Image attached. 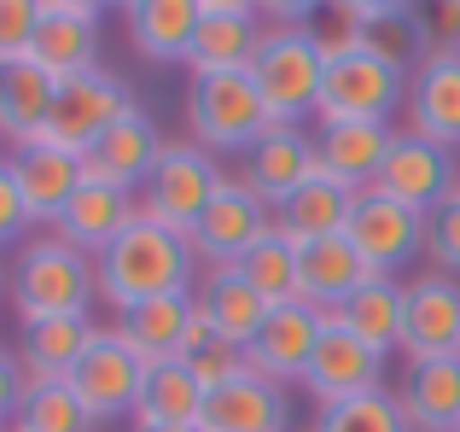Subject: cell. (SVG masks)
Returning <instances> with one entry per match:
<instances>
[{"instance_id": "e575fe53", "label": "cell", "mask_w": 460, "mask_h": 432, "mask_svg": "<svg viewBox=\"0 0 460 432\" xmlns=\"http://www.w3.org/2000/svg\"><path fill=\"white\" fill-rule=\"evenodd\" d=\"M93 415L82 410V398L65 386V380H30L18 403V421L12 432H88Z\"/></svg>"}, {"instance_id": "ac0fdd59", "label": "cell", "mask_w": 460, "mask_h": 432, "mask_svg": "<svg viewBox=\"0 0 460 432\" xmlns=\"http://www.w3.org/2000/svg\"><path fill=\"white\" fill-rule=\"evenodd\" d=\"M157 152H164L157 123H152L146 112H128L123 123H111L88 152H82V182H100V187H123V194H135V187H146Z\"/></svg>"}, {"instance_id": "836d02e7", "label": "cell", "mask_w": 460, "mask_h": 432, "mask_svg": "<svg viewBox=\"0 0 460 432\" xmlns=\"http://www.w3.org/2000/svg\"><path fill=\"white\" fill-rule=\"evenodd\" d=\"M361 53L396 65L402 76H414V65L426 58V35H420V6H402V0H373L367 18V47Z\"/></svg>"}, {"instance_id": "9c48e42d", "label": "cell", "mask_w": 460, "mask_h": 432, "mask_svg": "<svg viewBox=\"0 0 460 432\" xmlns=\"http://www.w3.org/2000/svg\"><path fill=\"white\" fill-rule=\"evenodd\" d=\"M344 239L356 246V257L367 263L373 274H396L408 257L426 251V216L385 199L379 187L349 199V216H344Z\"/></svg>"}, {"instance_id": "5bb4252c", "label": "cell", "mask_w": 460, "mask_h": 432, "mask_svg": "<svg viewBox=\"0 0 460 432\" xmlns=\"http://www.w3.org/2000/svg\"><path fill=\"white\" fill-rule=\"evenodd\" d=\"M402 351H408V363H431V356L460 351V274L426 269L408 281Z\"/></svg>"}, {"instance_id": "f6af8a7d", "label": "cell", "mask_w": 460, "mask_h": 432, "mask_svg": "<svg viewBox=\"0 0 460 432\" xmlns=\"http://www.w3.org/2000/svg\"><path fill=\"white\" fill-rule=\"evenodd\" d=\"M146 432H199V427H146Z\"/></svg>"}, {"instance_id": "2e32d148", "label": "cell", "mask_w": 460, "mask_h": 432, "mask_svg": "<svg viewBox=\"0 0 460 432\" xmlns=\"http://www.w3.org/2000/svg\"><path fill=\"white\" fill-rule=\"evenodd\" d=\"M199 432H292V398H286V386L245 368L204 392Z\"/></svg>"}, {"instance_id": "8992f818", "label": "cell", "mask_w": 460, "mask_h": 432, "mask_svg": "<svg viewBox=\"0 0 460 432\" xmlns=\"http://www.w3.org/2000/svg\"><path fill=\"white\" fill-rule=\"evenodd\" d=\"M216 187H222V170H216V158L199 140H164L146 187H140V211L152 222L175 228V234H192V222L216 199Z\"/></svg>"}, {"instance_id": "d6986e66", "label": "cell", "mask_w": 460, "mask_h": 432, "mask_svg": "<svg viewBox=\"0 0 460 432\" xmlns=\"http://www.w3.org/2000/svg\"><path fill=\"white\" fill-rule=\"evenodd\" d=\"M391 123H321L314 129V176L338 182L344 194H367L391 152Z\"/></svg>"}, {"instance_id": "7c38bea8", "label": "cell", "mask_w": 460, "mask_h": 432, "mask_svg": "<svg viewBox=\"0 0 460 432\" xmlns=\"http://www.w3.org/2000/svg\"><path fill=\"white\" fill-rule=\"evenodd\" d=\"M262 6L251 0H199V30L187 47L192 76H222V70H251L262 47Z\"/></svg>"}, {"instance_id": "52a82bcc", "label": "cell", "mask_w": 460, "mask_h": 432, "mask_svg": "<svg viewBox=\"0 0 460 432\" xmlns=\"http://www.w3.org/2000/svg\"><path fill=\"white\" fill-rule=\"evenodd\" d=\"M262 234H274V205L245 182V176H222L216 199L204 205V216L192 222V257H204L210 269L222 263H239Z\"/></svg>"}, {"instance_id": "f35d334b", "label": "cell", "mask_w": 460, "mask_h": 432, "mask_svg": "<svg viewBox=\"0 0 460 432\" xmlns=\"http://www.w3.org/2000/svg\"><path fill=\"white\" fill-rule=\"evenodd\" d=\"M35 30H41V0H0V65L30 58Z\"/></svg>"}, {"instance_id": "ba28073f", "label": "cell", "mask_w": 460, "mask_h": 432, "mask_svg": "<svg viewBox=\"0 0 460 432\" xmlns=\"http://www.w3.org/2000/svg\"><path fill=\"white\" fill-rule=\"evenodd\" d=\"M396 100H408L402 70L373 58V53H349V58H332V65H326L314 117H321V123H385Z\"/></svg>"}, {"instance_id": "ffe728a7", "label": "cell", "mask_w": 460, "mask_h": 432, "mask_svg": "<svg viewBox=\"0 0 460 432\" xmlns=\"http://www.w3.org/2000/svg\"><path fill=\"white\" fill-rule=\"evenodd\" d=\"M408 129L438 147H460V53H426L408 76Z\"/></svg>"}, {"instance_id": "6da1fadb", "label": "cell", "mask_w": 460, "mask_h": 432, "mask_svg": "<svg viewBox=\"0 0 460 432\" xmlns=\"http://www.w3.org/2000/svg\"><path fill=\"white\" fill-rule=\"evenodd\" d=\"M100 298L117 304V316L146 298H169V292H192V239L175 228L152 222L146 211L100 251Z\"/></svg>"}, {"instance_id": "cb8c5ba5", "label": "cell", "mask_w": 460, "mask_h": 432, "mask_svg": "<svg viewBox=\"0 0 460 432\" xmlns=\"http://www.w3.org/2000/svg\"><path fill=\"white\" fill-rule=\"evenodd\" d=\"M245 182L257 187L269 205H286L304 182H314V135H304V123L269 129V135L245 152Z\"/></svg>"}, {"instance_id": "7a4b0ae2", "label": "cell", "mask_w": 460, "mask_h": 432, "mask_svg": "<svg viewBox=\"0 0 460 432\" xmlns=\"http://www.w3.org/2000/svg\"><path fill=\"white\" fill-rule=\"evenodd\" d=\"M262 18H274V23L262 30V47H257V58H251V82H257L262 100H269L274 129H286V123H297V117H314V105H321L326 53L309 30L314 6H269Z\"/></svg>"}, {"instance_id": "ab89813d", "label": "cell", "mask_w": 460, "mask_h": 432, "mask_svg": "<svg viewBox=\"0 0 460 432\" xmlns=\"http://www.w3.org/2000/svg\"><path fill=\"white\" fill-rule=\"evenodd\" d=\"M426 257L438 263L443 274H460V187L426 216Z\"/></svg>"}, {"instance_id": "f1b7e54d", "label": "cell", "mask_w": 460, "mask_h": 432, "mask_svg": "<svg viewBox=\"0 0 460 432\" xmlns=\"http://www.w3.org/2000/svg\"><path fill=\"white\" fill-rule=\"evenodd\" d=\"M93 321L88 316H41V321H23L18 328V363L30 380H65L76 368V356L93 345Z\"/></svg>"}, {"instance_id": "44dd1931", "label": "cell", "mask_w": 460, "mask_h": 432, "mask_svg": "<svg viewBox=\"0 0 460 432\" xmlns=\"http://www.w3.org/2000/svg\"><path fill=\"white\" fill-rule=\"evenodd\" d=\"M12 176H18V194H23L30 222L58 228V216H65V205L76 199V187H82V158H76V152L47 147V140H35V147L12 152Z\"/></svg>"}, {"instance_id": "30bf717a", "label": "cell", "mask_w": 460, "mask_h": 432, "mask_svg": "<svg viewBox=\"0 0 460 432\" xmlns=\"http://www.w3.org/2000/svg\"><path fill=\"white\" fill-rule=\"evenodd\" d=\"M140 380H146V363L123 345L117 328H100L93 345L76 356V368L65 374V386L82 398V410H88L93 421H117V415H135Z\"/></svg>"}, {"instance_id": "4dcf8cb0", "label": "cell", "mask_w": 460, "mask_h": 432, "mask_svg": "<svg viewBox=\"0 0 460 432\" xmlns=\"http://www.w3.org/2000/svg\"><path fill=\"white\" fill-rule=\"evenodd\" d=\"M204 415V380L192 374V363H152L140 380V403H135V432L146 427H199Z\"/></svg>"}, {"instance_id": "f546056e", "label": "cell", "mask_w": 460, "mask_h": 432, "mask_svg": "<svg viewBox=\"0 0 460 432\" xmlns=\"http://www.w3.org/2000/svg\"><path fill=\"white\" fill-rule=\"evenodd\" d=\"M135 216H140L135 194H123V187H100V182H82V187H76V199H70L65 216H58L53 234H65L70 246H82L88 257H100V251L111 246V239L123 234Z\"/></svg>"}, {"instance_id": "d6a6232c", "label": "cell", "mask_w": 460, "mask_h": 432, "mask_svg": "<svg viewBox=\"0 0 460 432\" xmlns=\"http://www.w3.org/2000/svg\"><path fill=\"white\" fill-rule=\"evenodd\" d=\"M349 199L338 182H326V176H314V182H304L286 205H274V228H280L292 246H309V239H332L344 234V216H349Z\"/></svg>"}, {"instance_id": "484cf974", "label": "cell", "mask_w": 460, "mask_h": 432, "mask_svg": "<svg viewBox=\"0 0 460 432\" xmlns=\"http://www.w3.org/2000/svg\"><path fill=\"white\" fill-rule=\"evenodd\" d=\"M396 403H402L414 432H455L460 427V351L431 356V363H408Z\"/></svg>"}, {"instance_id": "d590c367", "label": "cell", "mask_w": 460, "mask_h": 432, "mask_svg": "<svg viewBox=\"0 0 460 432\" xmlns=\"http://www.w3.org/2000/svg\"><path fill=\"white\" fill-rule=\"evenodd\" d=\"M234 269L245 274V281L257 286L269 304H292V298H297V246L280 234V228H274V234H262L257 246L234 263Z\"/></svg>"}, {"instance_id": "277c9868", "label": "cell", "mask_w": 460, "mask_h": 432, "mask_svg": "<svg viewBox=\"0 0 460 432\" xmlns=\"http://www.w3.org/2000/svg\"><path fill=\"white\" fill-rule=\"evenodd\" d=\"M187 117H192V140H199L204 152H251L274 129L269 100H262V88L251 82V70L192 76Z\"/></svg>"}, {"instance_id": "7dc6e473", "label": "cell", "mask_w": 460, "mask_h": 432, "mask_svg": "<svg viewBox=\"0 0 460 432\" xmlns=\"http://www.w3.org/2000/svg\"><path fill=\"white\" fill-rule=\"evenodd\" d=\"M455 432H460V427H455Z\"/></svg>"}, {"instance_id": "7402d4cb", "label": "cell", "mask_w": 460, "mask_h": 432, "mask_svg": "<svg viewBox=\"0 0 460 432\" xmlns=\"http://www.w3.org/2000/svg\"><path fill=\"white\" fill-rule=\"evenodd\" d=\"M192 304H199V316L210 321V333L216 339H227V345H239L245 351L251 339H257V328L269 321V298L257 292V286L245 281V274L234 269V263H222V269H210L204 274V286L192 292Z\"/></svg>"}, {"instance_id": "8fae6325", "label": "cell", "mask_w": 460, "mask_h": 432, "mask_svg": "<svg viewBox=\"0 0 460 432\" xmlns=\"http://www.w3.org/2000/svg\"><path fill=\"white\" fill-rule=\"evenodd\" d=\"M373 187H379L385 199H396V205L431 216L460 187V164H455L449 147H438V140L402 129V135H391V152H385L379 182H373Z\"/></svg>"}, {"instance_id": "d4e9b609", "label": "cell", "mask_w": 460, "mask_h": 432, "mask_svg": "<svg viewBox=\"0 0 460 432\" xmlns=\"http://www.w3.org/2000/svg\"><path fill=\"white\" fill-rule=\"evenodd\" d=\"M367 274H373V269L356 257V246H349L344 234L297 246V298H304V304H314L321 316H332V310L344 304V298L356 292Z\"/></svg>"}, {"instance_id": "8d00e7d4", "label": "cell", "mask_w": 460, "mask_h": 432, "mask_svg": "<svg viewBox=\"0 0 460 432\" xmlns=\"http://www.w3.org/2000/svg\"><path fill=\"white\" fill-rule=\"evenodd\" d=\"M314 432H414V427H408V415H402L391 386H373V392H356V398L321 410Z\"/></svg>"}, {"instance_id": "83f0119b", "label": "cell", "mask_w": 460, "mask_h": 432, "mask_svg": "<svg viewBox=\"0 0 460 432\" xmlns=\"http://www.w3.org/2000/svg\"><path fill=\"white\" fill-rule=\"evenodd\" d=\"M58 82L47 76L35 58H18V65H0V140L18 147H35L47 129V112H53Z\"/></svg>"}, {"instance_id": "7bdbcfd3", "label": "cell", "mask_w": 460, "mask_h": 432, "mask_svg": "<svg viewBox=\"0 0 460 432\" xmlns=\"http://www.w3.org/2000/svg\"><path fill=\"white\" fill-rule=\"evenodd\" d=\"M245 368H251V363H245V351H239V345H227V339H216L210 351L192 356V374L204 380V392L222 386V380H234V374H245Z\"/></svg>"}, {"instance_id": "5b68a950", "label": "cell", "mask_w": 460, "mask_h": 432, "mask_svg": "<svg viewBox=\"0 0 460 432\" xmlns=\"http://www.w3.org/2000/svg\"><path fill=\"white\" fill-rule=\"evenodd\" d=\"M128 112H140L135 94H128V82L117 76V70L93 65V70H82V76H65V82H58L41 140H47V147H58V152H76V158H82V152H88L111 123H123Z\"/></svg>"}, {"instance_id": "60d3db41", "label": "cell", "mask_w": 460, "mask_h": 432, "mask_svg": "<svg viewBox=\"0 0 460 432\" xmlns=\"http://www.w3.org/2000/svg\"><path fill=\"white\" fill-rule=\"evenodd\" d=\"M420 35H426V53H460V0L420 6Z\"/></svg>"}, {"instance_id": "e0dca14e", "label": "cell", "mask_w": 460, "mask_h": 432, "mask_svg": "<svg viewBox=\"0 0 460 432\" xmlns=\"http://www.w3.org/2000/svg\"><path fill=\"white\" fill-rule=\"evenodd\" d=\"M304 386H309V398L321 403V410H332V403L356 398V392L385 386V356H379V351H367L356 333H344L332 316H326L321 345H314V356H309Z\"/></svg>"}, {"instance_id": "74e56055", "label": "cell", "mask_w": 460, "mask_h": 432, "mask_svg": "<svg viewBox=\"0 0 460 432\" xmlns=\"http://www.w3.org/2000/svg\"><path fill=\"white\" fill-rule=\"evenodd\" d=\"M367 18H373V0H332V6H314L309 30H314V41H321L326 65L367 47Z\"/></svg>"}, {"instance_id": "b9f144b4", "label": "cell", "mask_w": 460, "mask_h": 432, "mask_svg": "<svg viewBox=\"0 0 460 432\" xmlns=\"http://www.w3.org/2000/svg\"><path fill=\"white\" fill-rule=\"evenodd\" d=\"M23 228H30V211H23V194H18V176H12V158H0V251L18 246Z\"/></svg>"}, {"instance_id": "4fadbf2b", "label": "cell", "mask_w": 460, "mask_h": 432, "mask_svg": "<svg viewBox=\"0 0 460 432\" xmlns=\"http://www.w3.org/2000/svg\"><path fill=\"white\" fill-rule=\"evenodd\" d=\"M321 328H326V316L314 304H304V298L274 304L269 321L257 328V339L245 345V363L257 368L262 380H274V386H304L309 356H314V345H321Z\"/></svg>"}, {"instance_id": "bcb514c9", "label": "cell", "mask_w": 460, "mask_h": 432, "mask_svg": "<svg viewBox=\"0 0 460 432\" xmlns=\"http://www.w3.org/2000/svg\"><path fill=\"white\" fill-rule=\"evenodd\" d=\"M0 281H6V274H0Z\"/></svg>"}, {"instance_id": "ee69618b", "label": "cell", "mask_w": 460, "mask_h": 432, "mask_svg": "<svg viewBox=\"0 0 460 432\" xmlns=\"http://www.w3.org/2000/svg\"><path fill=\"white\" fill-rule=\"evenodd\" d=\"M23 386H30V374H23V363H18V356H6V351H0V427H6V421H18ZM6 432H12V427H6Z\"/></svg>"}, {"instance_id": "9a60e30c", "label": "cell", "mask_w": 460, "mask_h": 432, "mask_svg": "<svg viewBox=\"0 0 460 432\" xmlns=\"http://www.w3.org/2000/svg\"><path fill=\"white\" fill-rule=\"evenodd\" d=\"M30 58L53 82L93 70L100 65V6L93 0H41V30H35Z\"/></svg>"}, {"instance_id": "1f68e13d", "label": "cell", "mask_w": 460, "mask_h": 432, "mask_svg": "<svg viewBox=\"0 0 460 432\" xmlns=\"http://www.w3.org/2000/svg\"><path fill=\"white\" fill-rule=\"evenodd\" d=\"M123 23L135 53L157 58V65H175V58L187 65L192 30H199V0H128Z\"/></svg>"}, {"instance_id": "603a6c76", "label": "cell", "mask_w": 460, "mask_h": 432, "mask_svg": "<svg viewBox=\"0 0 460 432\" xmlns=\"http://www.w3.org/2000/svg\"><path fill=\"white\" fill-rule=\"evenodd\" d=\"M402 310H408V286L396 281V274H367V281L332 310V321L344 333H356L367 351L391 356V351H402Z\"/></svg>"}, {"instance_id": "3957f363", "label": "cell", "mask_w": 460, "mask_h": 432, "mask_svg": "<svg viewBox=\"0 0 460 432\" xmlns=\"http://www.w3.org/2000/svg\"><path fill=\"white\" fill-rule=\"evenodd\" d=\"M93 292H100V263L82 246H70L65 234H35L18 246V263H12V304H18L23 321L41 316H88Z\"/></svg>"}, {"instance_id": "4316f807", "label": "cell", "mask_w": 460, "mask_h": 432, "mask_svg": "<svg viewBox=\"0 0 460 432\" xmlns=\"http://www.w3.org/2000/svg\"><path fill=\"white\" fill-rule=\"evenodd\" d=\"M192 316H199L192 292H169V298H146V304L123 310V316H117V333H123V345L152 368V363H175L181 356Z\"/></svg>"}]
</instances>
